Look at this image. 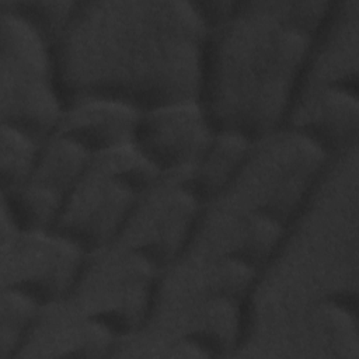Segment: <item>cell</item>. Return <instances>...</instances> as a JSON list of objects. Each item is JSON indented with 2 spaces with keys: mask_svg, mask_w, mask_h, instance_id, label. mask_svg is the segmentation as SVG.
<instances>
[{
  "mask_svg": "<svg viewBox=\"0 0 359 359\" xmlns=\"http://www.w3.org/2000/svg\"><path fill=\"white\" fill-rule=\"evenodd\" d=\"M191 171L161 177L123 229L86 252L70 289L43 310L15 359L116 356L144 324L201 209Z\"/></svg>",
  "mask_w": 359,
  "mask_h": 359,
  "instance_id": "obj_3",
  "label": "cell"
},
{
  "mask_svg": "<svg viewBox=\"0 0 359 359\" xmlns=\"http://www.w3.org/2000/svg\"><path fill=\"white\" fill-rule=\"evenodd\" d=\"M161 175L132 142L100 153L66 196L55 229L91 251L118 234Z\"/></svg>",
  "mask_w": 359,
  "mask_h": 359,
  "instance_id": "obj_9",
  "label": "cell"
},
{
  "mask_svg": "<svg viewBox=\"0 0 359 359\" xmlns=\"http://www.w3.org/2000/svg\"><path fill=\"white\" fill-rule=\"evenodd\" d=\"M254 139L217 128L191 175L199 199L206 202L226 188L243 170L255 146Z\"/></svg>",
  "mask_w": 359,
  "mask_h": 359,
  "instance_id": "obj_12",
  "label": "cell"
},
{
  "mask_svg": "<svg viewBox=\"0 0 359 359\" xmlns=\"http://www.w3.org/2000/svg\"><path fill=\"white\" fill-rule=\"evenodd\" d=\"M330 154L283 128L201 205L151 310L116 358H234L255 287Z\"/></svg>",
  "mask_w": 359,
  "mask_h": 359,
  "instance_id": "obj_1",
  "label": "cell"
},
{
  "mask_svg": "<svg viewBox=\"0 0 359 359\" xmlns=\"http://www.w3.org/2000/svg\"><path fill=\"white\" fill-rule=\"evenodd\" d=\"M66 102L55 43L11 0L0 1V125L42 139Z\"/></svg>",
  "mask_w": 359,
  "mask_h": 359,
  "instance_id": "obj_10",
  "label": "cell"
},
{
  "mask_svg": "<svg viewBox=\"0 0 359 359\" xmlns=\"http://www.w3.org/2000/svg\"><path fill=\"white\" fill-rule=\"evenodd\" d=\"M38 137L10 125H0V194L24 185L32 174Z\"/></svg>",
  "mask_w": 359,
  "mask_h": 359,
  "instance_id": "obj_13",
  "label": "cell"
},
{
  "mask_svg": "<svg viewBox=\"0 0 359 359\" xmlns=\"http://www.w3.org/2000/svg\"><path fill=\"white\" fill-rule=\"evenodd\" d=\"M86 251L53 229L0 212V359H15L39 316L74 282Z\"/></svg>",
  "mask_w": 359,
  "mask_h": 359,
  "instance_id": "obj_8",
  "label": "cell"
},
{
  "mask_svg": "<svg viewBox=\"0 0 359 359\" xmlns=\"http://www.w3.org/2000/svg\"><path fill=\"white\" fill-rule=\"evenodd\" d=\"M234 358L359 359V144L330 156L255 287Z\"/></svg>",
  "mask_w": 359,
  "mask_h": 359,
  "instance_id": "obj_2",
  "label": "cell"
},
{
  "mask_svg": "<svg viewBox=\"0 0 359 359\" xmlns=\"http://www.w3.org/2000/svg\"><path fill=\"white\" fill-rule=\"evenodd\" d=\"M331 3L233 0L209 25L201 100L216 128L259 140L286 126Z\"/></svg>",
  "mask_w": 359,
  "mask_h": 359,
  "instance_id": "obj_5",
  "label": "cell"
},
{
  "mask_svg": "<svg viewBox=\"0 0 359 359\" xmlns=\"http://www.w3.org/2000/svg\"><path fill=\"white\" fill-rule=\"evenodd\" d=\"M209 24L198 1L84 0L55 43L66 101L139 111L201 98Z\"/></svg>",
  "mask_w": 359,
  "mask_h": 359,
  "instance_id": "obj_4",
  "label": "cell"
},
{
  "mask_svg": "<svg viewBox=\"0 0 359 359\" xmlns=\"http://www.w3.org/2000/svg\"><path fill=\"white\" fill-rule=\"evenodd\" d=\"M14 7L39 28L53 43L66 28L77 0L63 1H15Z\"/></svg>",
  "mask_w": 359,
  "mask_h": 359,
  "instance_id": "obj_14",
  "label": "cell"
},
{
  "mask_svg": "<svg viewBox=\"0 0 359 359\" xmlns=\"http://www.w3.org/2000/svg\"><path fill=\"white\" fill-rule=\"evenodd\" d=\"M139 109L116 100H69L56 123L39 140L28 181L0 194V212L24 229H53L63 202L93 160L132 142Z\"/></svg>",
  "mask_w": 359,
  "mask_h": 359,
  "instance_id": "obj_6",
  "label": "cell"
},
{
  "mask_svg": "<svg viewBox=\"0 0 359 359\" xmlns=\"http://www.w3.org/2000/svg\"><path fill=\"white\" fill-rule=\"evenodd\" d=\"M201 98L139 111L132 143L161 177L194 168L216 132Z\"/></svg>",
  "mask_w": 359,
  "mask_h": 359,
  "instance_id": "obj_11",
  "label": "cell"
},
{
  "mask_svg": "<svg viewBox=\"0 0 359 359\" xmlns=\"http://www.w3.org/2000/svg\"><path fill=\"white\" fill-rule=\"evenodd\" d=\"M285 128L330 156L359 144V0H332Z\"/></svg>",
  "mask_w": 359,
  "mask_h": 359,
  "instance_id": "obj_7",
  "label": "cell"
}]
</instances>
